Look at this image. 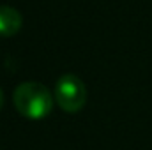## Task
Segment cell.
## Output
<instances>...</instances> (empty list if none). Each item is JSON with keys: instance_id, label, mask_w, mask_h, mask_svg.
<instances>
[{"instance_id": "1", "label": "cell", "mask_w": 152, "mask_h": 150, "mask_svg": "<svg viewBox=\"0 0 152 150\" xmlns=\"http://www.w3.org/2000/svg\"><path fill=\"white\" fill-rule=\"evenodd\" d=\"M12 103L21 117L30 120H41L51 113L53 95L42 83L25 81L14 88Z\"/></svg>"}, {"instance_id": "2", "label": "cell", "mask_w": 152, "mask_h": 150, "mask_svg": "<svg viewBox=\"0 0 152 150\" xmlns=\"http://www.w3.org/2000/svg\"><path fill=\"white\" fill-rule=\"evenodd\" d=\"M55 101L67 113H78L87 103V87L76 74H64L55 85Z\"/></svg>"}, {"instance_id": "3", "label": "cell", "mask_w": 152, "mask_h": 150, "mask_svg": "<svg viewBox=\"0 0 152 150\" xmlns=\"http://www.w3.org/2000/svg\"><path fill=\"white\" fill-rule=\"evenodd\" d=\"M23 18L20 11L11 5H0V37H12L20 32Z\"/></svg>"}, {"instance_id": "4", "label": "cell", "mask_w": 152, "mask_h": 150, "mask_svg": "<svg viewBox=\"0 0 152 150\" xmlns=\"http://www.w3.org/2000/svg\"><path fill=\"white\" fill-rule=\"evenodd\" d=\"M2 106H4V92L0 88V110H2Z\"/></svg>"}]
</instances>
